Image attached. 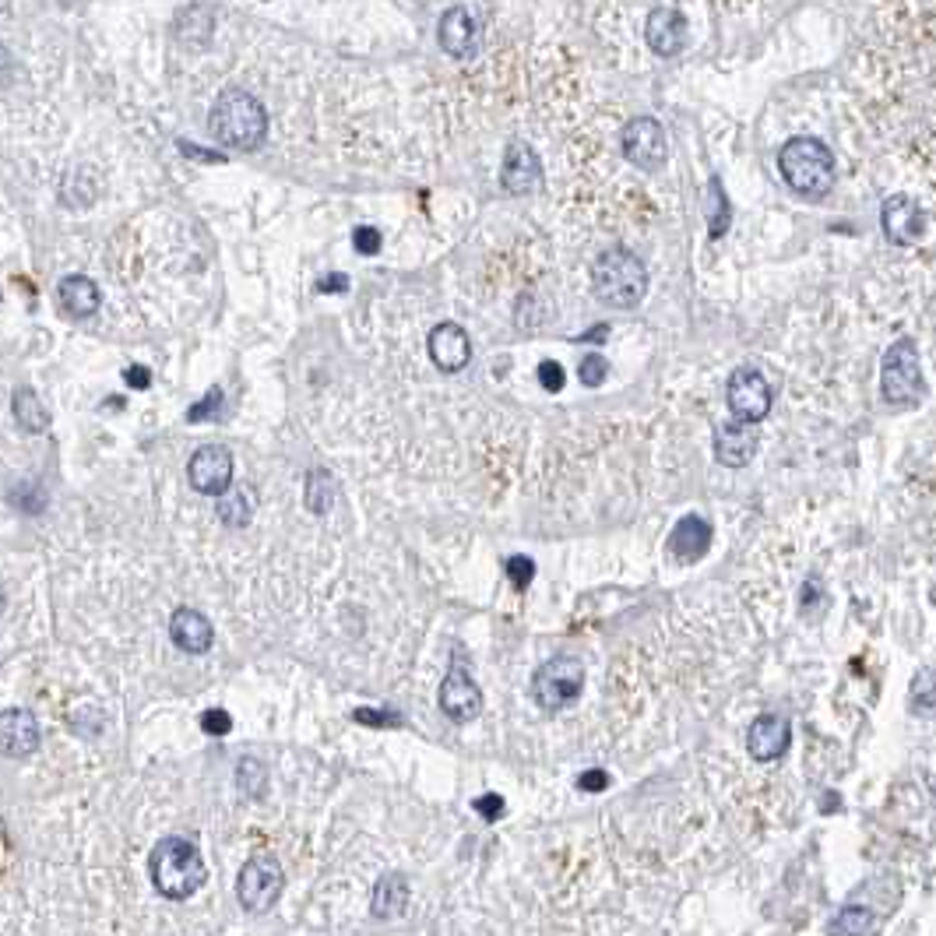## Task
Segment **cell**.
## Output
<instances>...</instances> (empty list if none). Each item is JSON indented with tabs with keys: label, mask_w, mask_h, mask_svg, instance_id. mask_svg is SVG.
<instances>
[{
	"label": "cell",
	"mask_w": 936,
	"mask_h": 936,
	"mask_svg": "<svg viewBox=\"0 0 936 936\" xmlns=\"http://www.w3.org/2000/svg\"><path fill=\"white\" fill-rule=\"evenodd\" d=\"M148 877H152L156 891L162 898L183 901L208 880V869H205V859H201L197 845L173 834V838H162L152 848V856H148Z\"/></svg>",
	"instance_id": "cell-1"
},
{
	"label": "cell",
	"mask_w": 936,
	"mask_h": 936,
	"mask_svg": "<svg viewBox=\"0 0 936 936\" xmlns=\"http://www.w3.org/2000/svg\"><path fill=\"white\" fill-rule=\"evenodd\" d=\"M208 127L215 134V141L226 148H237V152H254V148L264 141L267 134V113L258 103L254 95L243 89H229L215 99Z\"/></svg>",
	"instance_id": "cell-2"
},
{
	"label": "cell",
	"mask_w": 936,
	"mask_h": 936,
	"mask_svg": "<svg viewBox=\"0 0 936 936\" xmlns=\"http://www.w3.org/2000/svg\"><path fill=\"white\" fill-rule=\"evenodd\" d=\"M592 293L613 310H633L648 293V267L638 254L613 247L592 264Z\"/></svg>",
	"instance_id": "cell-3"
},
{
	"label": "cell",
	"mask_w": 936,
	"mask_h": 936,
	"mask_svg": "<svg viewBox=\"0 0 936 936\" xmlns=\"http://www.w3.org/2000/svg\"><path fill=\"white\" fill-rule=\"evenodd\" d=\"M778 170H781V180L789 183L799 197L817 201V197H824L834 183V156H831V148L817 138H792L781 145Z\"/></svg>",
	"instance_id": "cell-4"
},
{
	"label": "cell",
	"mask_w": 936,
	"mask_h": 936,
	"mask_svg": "<svg viewBox=\"0 0 936 936\" xmlns=\"http://www.w3.org/2000/svg\"><path fill=\"white\" fill-rule=\"evenodd\" d=\"M581 687H584V665L571 655L549 659L532 673V700L546 715L574 705V700L581 697Z\"/></svg>",
	"instance_id": "cell-5"
},
{
	"label": "cell",
	"mask_w": 936,
	"mask_h": 936,
	"mask_svg": "<svg viewBox=\"0 0 936 936\" xmlns=\"http://www.w3.org/2000/svg\"><path fill=\"white\" fill-rule=\"evenodd\" d=\"M880 395L888 406H915L923 398V363H918L915 342L901 339L883 353L880 366Z\"/></svg>",
	"instance_id": "cell-6"
},
{
	"label": "cell",
	"mask_w": 936,
	"mask_h": 936,
	"mask_svg": "<svg viewBox=\"0 0 936 936\" xmlns=\"http://www.w3.org/2000/svg\"><path fill=\"white\" fill-rule=\"evenodd\" d=\"M282 888H286V874H282V863L275 856H250L237 877V898L243 912L250 915H264L275 909V901L282 898Z\"/></svg>",
	"instance_id": "cell-7"
},
{
	"label": "cell",
	"mask_w": 936,
	"mask_h": 936,
	"mask_svg": "<svg viewBox=\"0 0 936 936\" xmlns=\"http://www.w3.org/2000/svg\"><path fill=\"white\" fill-rule=\"evenodd\" d=\"M726 401H729V412L732 420L740 423H750L757 426L767 420V412H772V384H767V377L761 370H735L726 384Z\"/></svg>",
	"instance_id": "cell-8"
},
{
	"label": "cell",
	"mask_w": 936,
	"mask_h": 936,
	"mask_svg": "<svg viewBox=\"0 0 936 936\" xmlns=\"http://www.w3.org/2000/svg\"><path fill=\"white\" fill-rule=\"evenodd\" d=\"M441 711L450 722H476L482 715V690L468 673V665L455 662L441 683Z\"/></svg>",
	"instance_id": "cell-9"
},
{
	"label": "cell",
	"mask_w": 936,
	"mask_h": 936,
	"mask_svg": "<svg viewBox=\"0 0 936 936\" xmlns=\"http://www.w3.org/2000/svg\"><path fill=\"white\" fill-rule=\"evenodd\" d=\"M187 479H191V487L197 493L222 496L232 487V455H229V447H222V444L197 447L191 455V465H187Z\"/></svg>",
	"instance_id": "cell-10"
},
{
	"label": "cell",
	"mask_w": 936,
	"mask_h": 936,
	"mask_svg": "<svg viewBox=\"0 0 936 936\" xmlns=\"http://www.w3.org/2000/svg\"><path fill=\"white\" fill-rule=\"evenodd\" d=\"M624 156L638 165V170H659L669 156V141L659 121L638 116L624 127Z\"/></svg>",
	"instance_id": "cell-11"
},
{
	"label": "cell",
	"mask_w": 936,
	"mask_h": 936,
	"mask_svg": "<svg viewBox=\"0 0 936 936\" xmlns=\"http://www.w3.org/2000/svg\"><path fill=\"white\" fill-rule=\"evenodd\" d=\"M426 349H430V359L433 366H437L441 374H461L468 363H472V339H468V331L455 321H444L430 331L426 339Z\"/></svg>",
	"instance_id": "cell-12"
},
{
	"label": "cell",
	"mask_w": 936,
	"mask_h": 936,
	"mask_svg": "<svg viewBox=\"0 0 936 936\" xmlns=\"http://www.w3.org/2000/svg\"><path fill=\"white\" fill-rule=\"evenodd\" d=\"M880 226H883V237H888L891 243L909 247V243H915L918 237H923L926 219H923V208H918L912 197L894 194V197L883 201V208H880Z\"/></svg>",
	"instance_id": "cell-13"
},
{
	"label": "cell",
	"mask_w": 936,
	"mask_h": 936,
	"mask_svg": "<svg viewBox=\"0 0 936 936\" xmlns=\"http://www.w3.org/2000/svg\"><path fill=\"white\" fill-rule=\"evenodd\" d=\"M792 743V726L785 715H761L746 729V750L754 761H778Z\"/></svg>",
	"instance_id": "cell-14"
},
{
	"label": "cell",
	"mask_w": 936,
	"mask_h": 936,
	"mask_svg": "<svg viewBox=\"0 0 936 936\" xmlns=\"http://www.w3.org/2000/svg\"><path fill=\"white\" fill-rule=\"evenodd\" d=\"M39 722L36 715L25 708H8L0 711V754L4 757H28L39 750Z\"/></svg>",
	"instance_id": "cell-15"
},
{
	"label": "cell",
	"mask_w": 936,
	"mask_h": 936,
	"mask_svg": "<svg viewBox=\"0 0 936 936\" xmlns=\"http://www.w3.org/2000/svg\"><path fill=\"white\" fill-rule=\"evenodd\" d=\"M543 180V162L532 152V145L525 141H511L504 152V165H500V183H504L507 194H532Z\"/></svg>",
	"instance_id": "cell-16"
},
{
	"label": "cell",
	"mask_w": 936,
	"mask_h": 936,
	"mask_svg": "<svg viewBox=\"0 0 936 936\" xmlns=\"http://www.w3.org/2000/svg\"><path fill=\"white\" fill-rule=\"evenodd\" d=\"M757 455V433L750 423H722L715 430V461H722L726 468H743L746 461H754Z\"/></svg>",
	"instance_id": "cell-17"
},
{
	"label": "cell",
	"mask_w": 936,
	"mask_h": 936,
	"mask_svg": "<svg viewBox=\"0 0 936 936\" xmlns=\"http://www.w3.org/2000/svg\"><path fill=\"white\" fill-rule=\"evenodd\" d=\"M711 539H715V528L705 522V517L687 514V517H680L673 532H669V553H673L680 563H694L711 549Z\"/></svg>",
	"instance_id": "cell-18"
},
{
	"label": "cell",
	"mask_w": 936,
	"mask_h": 936,
	"mask_svg": "<svg viewBox=\"0 0 936 936\" xmlns=\"http://www.w3.org/2000/svg\"><path fill=\"white\" fill-rule=\"evenodd\" d=\"M648 46L655 49L659 57H676L683 46H687V19L673 8H659L648 14Z\"/></svg>",
	"instance_id": "cell-19"
},
{
	"label": "cell",
	"mask_w": 936,
	"mask_h": 936,
	"mask_svg": "<svg viewBox=\"0 0 936 936\" xmlns=\"http://www.w3.org/2000/svg\"><path fill=\"white\" fill-rule=\"evenodd\" d=\"M170 638L180 651H187V655H205L215 641V630H212L205 613L183 606L173 613V620H170Z\"/></svg>",
	"instance_id": "cell-20"
},
{
	"label": "cell",
	"mask_w": 936,
	"mask_h": 936,
	"mask_svg": "<svg viewBox=\"0 0 936 936\" xmlns=\"http://www.w3.org/2000/svg\"><path fill=\"white\" fill-rule=\"evenodd\" d=\"M57 304H60V310L67 317H71V321H85V317H92L99 310L103 296H99V286L92 278L67 275V278H60V286H57Z\"/></svg>",
	"instance_id": "cell-21"
},
{
	"label": "cell",
	"mask_w": 936,
	"mask_h": 936,
	"mask_svg": "<svg viewBox=\"0 0 936 936\" xmlns=\"http://www.w3.org/2000/svg\"><path fill=\"white\" fill-rule=\"evenodd\" d=\"M441 46L458 60L476 54V22L465 8H450L441 19Z\"/></svg>",
	"instance_id": "cell-22"
},
{
	"label": "cell",
	"mask_w": 936,
	"mask_h": 936,
	"mask_svg": "<svg viewBox=\"0 0 936 936\" xmlns=\"http://www.w3.org/2000/svg\"><path fill=\"white\" fill-rule=\"evenodd\" d=\"M409 905V880L401 874H388L380 877V883L374 888V898H370V912L377 918H395L401 915Z\"/></svg>",
	"instance_id": "cell-23"
},
{
	"label": "cell",
	"mask_w": 936,
	"mask_h": 936,
	"mask_svg": "<svg viewBox=\"0 0 936 936\" xmlns=\"http://www.w3.org/2000/svg\"><path fill=\"white\" fill-rule=\"evenodd\" d=\"M339 500V482L328 472V468H310L307 472V507L313 514H328Z\"/></svg>",
	"instance_id": "cell-24"
},
{
	"label": "cell",
	"mask_w": 936,
	"mask_h": 936,
	"mask_svg": "<svg viewBox=\"0 0 936 936\" xmlns=\"http://www.w3.org/2000/svg\"><path fill=\"white\" fill-rule=\"evenodd\" d=\"M14 420H19V426L28 430V433H43L49 426V412L43 409L39 395L32 388L14 391Z\"/></svg>",
	"instance_id": "cell-25"
},
{
	"label": "cell",
	"mask_w": 936,
	"mask_h": 936,
	"mask_svg": "<svg viewBox=\"0 0 936 936\" xmlns=\"http://www.w3.org/2000/svg\"><path fill=\"white\" fill-rule=\"evenodd\" d=\"M250 514H254V496H250L247 487H237V490L229 487L219 496V517L229 528H243L250 522Z\"/></svg>",
	"instance_id": "cell-26"
},
{
	"label": "cell",
	"mask_w": 936,
	"mask_h": 936,
	"mask_svg": "<svg viewBox=\"0 0 936 936\" xmlns=\"http://www.w3.org/2000/svg\"><path fill=\"white\" fill-rule=\"evenodd\" d=\"M708 194H711V215H708V229H711V240H718V237H726V229H729V219H732V212H729V197H726V187H722V180H711V187H708Z\"/></svg>",
	"instance_id": "cell-27"
},
{
	"label": "cell",
	"mask_w": 936,
	"mask_h": 936,
	"mask_svg": "<svg viewBox=\"0 0 936 936\" xmlns=\"http://www.w3.org/2000/svg\"><path fill=\"white\" fill-rule=\"evenodd\" d=\"M237 785H240V792H243L247 799H261V796H264V785H267L264 764L254 761V757H243V761H240V772H237Z\"/></svg>",
	"instance_id": "cell-28"
},
{
	"label": "cell",
	"mask_w": 936,
	"mask_h": 936,
	"mask_svg": "<svg viewBox=\"0 0 936 936\" xmlns=\"http://www.w3.org/2000/svg\"><path fill=\"white\" fill-rule=\"evenodd\" d=\"M827 929L831 933H869V929H874V915H869L866 909H859V905H845Z\"/></svg>",
	"instance_id": "cell-29"
},
{
	"label": "cell",
	"mask_w": 936,
	"mask_h": 936,
	"mask_svg": "<svg viewBox=\"0 0 936 936\" xmlns=\"http://www.w3.org/2000/svg\"><path fill=\"white\" fill-rule=\"evenodd\" d=\"M912 708L918 715H933V669H918L912 687Z\"/></svg>",
	"instance_id": "cell-30"
},
{
	"label": "cell",
	"mask_w": 936,
	"mask_h": 936,
	"mask_svg": "<svg viewBox=\"0 0 936 936\" xmlns=\"http://www.w3.org/2000/svg\"><path fill=\"white\" fill-rule=\"evenodd\" d=\"M504 571H507V581L514 584V589L525 592L532 584V578H535V560L532 557H507Z\"/></svg>",
	"instance_id": "cell-31"
},
{
	"label": "cell",
	"mask_w": 936,
	"mask_h": 936,
	"mask_svg": "<svg viewBox=\"0 0 936 936\" xmlns=\"http://www.w3.org/2000/svg\"><path fill=\"white\" fill-rule=\"evenodd\" d=\"M219 412H222V388H212L205 398L197 401V406L187 412V420L191 423H205V420H219Z\"/></svg>",
	"instance_id": "cell-32"
},
{
	"label": "cell",
	"mask_w": 936,
	"mask_h": 936,
	"mask_svg": "<svg viewBox=\"0 0 936 936\" xmlns=\"http://www.w3.org/2000/svg\"><path fill=\"white\" fill-rule=\"evenodd\" d=\"M606 374H609V366H606V359H602L598 353H589L581 359V366H578V377H581L584 388H598V384L606 380Z\"/></svg>",
	"instance_id": "cell-33"
},
{
	"label": "cell",
	"mask_w": 936,
	"mask_h": 936,
	"mask_svg": "<svg viewBox=\"0 0 936 936\" xmlns=\"http://www.w3.org/2000/svg\"><path fill=\"white\" fill-rule=\"evenodd\" d=\"M353 247H356V254L374 258L377 250H380V232H377L374 226H359V229L353 232Z\"/></svg>",
	"instance_id": "cell-34"
},
{
	"label": "cell",
	"mask_w": 936,
	"mask_h": 936,
	"mask_svg": "<svg viewBox=\"0 0 936 936\" xmlns=\"http://www.w3.org/2000/svg\"><path fill=\"white\" fill-rule=\"evenodd\" d=\"M201 729H205L208 735H226L232 729V718L222 708H212V711L201 715Z\"/></svg>",
	"instance_id": "cell-35"
},
{
	"label": "cell",
	"mask_w": 936,
	"mask_h": 936,
	"mask_svg": "<svg viewBox=\"0 0 936 936\" xmlns=\"http://www.w3.org/2000/svg\"><path fill=\"white\" fill-rule=\"evenodd\" d=\"M539 380H543V388L546 391H563V384H567V377H563V366L557 363V359H546L543 366H539Z\"/></svg>",
	"instance_id": "cell-36"
},
{
	"label": "cell",
	"mask_w": 936,
	"mask_h": 936,
	"mask_svg": "<svg viewBox=\"0 0 936 936\" xmlns=\"http://www.w3.org/2000/svg\"><path fill=\"white\" fill-rule=\"evenodd\" d=\"M606 785H609V775L602 772V767H589V772L578 778V789H581V792H602Z\"/></svg>",
	"instance_id": "cell-37"
},
{
	"label": "cell",
	"mask_w": 936,
	"mask_h": 936,
	"mask_svg": "<svg viewBox=\"0 0 936 936\" xmlns=\"http://www.w3.org/2000/svg\"><path fill=\"white\" fill-rule=\"evenodd\" d=\"M476 810L487 817V821H500V817H504V799H500L496 792H487V796L476 799Z\"/></svg>",
	"instance_id": "cell-38"
},
{
	"label": "cell",
	"mask_w": 936,
	"mask_h": 936,
	"mask_svg": "<svg viewBox=\"0 0 936 936\" xmlns=\"http://www.w3.org/2000/svg\"><path fill=\"white\" fill-rule=\"evenodd\" d=\"M345 289H349V275H342V272H331V275L317 278V293H345Z\"/></svg>",
	"instance_id": "cell-39"
},
{
	"label": "cell",
	"mask_w": 936,
	"mask_h": 936,
	"mask_svg": "<svg viewBox=\"0 0 936 936\" xmlns=\"http://www.w3.org/2000/svg\"><path fill=\"white\" fill-rule=\"evenodd\" d=\"M124 377H127L130 388H138V391H145L148 384H152V374H148L145 366H127V374H124Z\"/></svg>",
	"instance_id": "cell-40"
},
{
	"label": "cell",
	"mask_w": 936,
	"mask_h": 936,
	"mask_svg": "<svg viewBox=\"0 0 936 936\" xmlns=\"http://www.w3.org/2000/svg\"><path fill=\"white\" fill-rule=\"evenodd\" d=\"M180 148L187 156H194V159H208V162H222V156H215V152H205V148H194V145H187V141H180Z\"/></svg>",
	"instance_id": "cell-41"
},
{
	"label": "cell",
	"mask_w": 936,
	"mask_h": 936,
	"mask_svg": "<svg viewBox=\"0 0 936 936\" xmlns=\"http://www.w3.org/2000/svg\"><path fill=\"white\" fill-rule=\"evenodd\" d=\"M11 67H14V64H11V54H8L4 46H0V85H8V81H11Z\"/></svg>",
	"instance_id": "cell-42"
},
{
	"label": "cell",
	"mask_w": 936,
	"mask_h": 936,
	"mask_svg": "<svg viewBox=\"0 0 936 936\" xmlns=\"http://www.w3.org/2000/svg\"><path fill=\"white\" fill-rule=\"evenodd\" d=\"M0 609H4V592H0Z\"/></svg>",
	"instance_id": "cell-43"
}]
</instances>
